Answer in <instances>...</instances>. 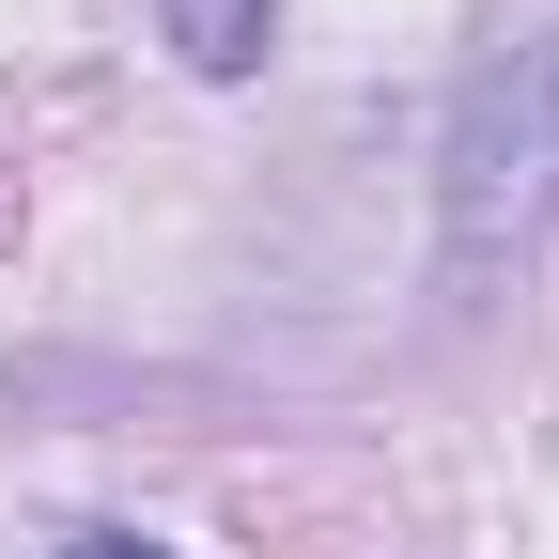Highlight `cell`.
Listing matches in <instances>:
<instances>
[{"mask_svg": "<svg viewBox=\"0 0 559 559\" xmlns=\"http://www.w3.org/2000/svg\"><path fill=\"white\" fill-rule=\"evenodd\" d=\"M544 202H559V32L513 47V79H481V109L451 140V234L498 249V234L544 218Z\"/></svg>", "mask_w": 559, "mask_h": 559, "instance_id": "6da1fadb", "label": "cell"}, {"mask_svg": "<svg viewBox=\"0 0 559 559\" xmlns=\"http://www.w3.org/2000/svg\"><path fill=\"white\" fill-rule=\"evenodd\" d=\"M156 16H171V47L202 62V79H249L264 62V0H156Z\"/></svg>", "mask_w": 559, "mask_h": 559, "instance_id": "7a4b0ae2", "label": "cell"}, {"mask_svg": "<svg viewBox=\"0 0 559 559\" xmlns=\"http://www.w3.org/2000/svg\"><path fill=\"white\" fill-rule=\"evenodd\" d=\"M62 559H156V544H109V528H94V544H62Z\"/></svg>", "mask_w": 559, "mask_h": 559, "instance_id": "3957f363", "label": "cell"}]
</instances>
